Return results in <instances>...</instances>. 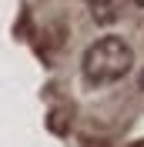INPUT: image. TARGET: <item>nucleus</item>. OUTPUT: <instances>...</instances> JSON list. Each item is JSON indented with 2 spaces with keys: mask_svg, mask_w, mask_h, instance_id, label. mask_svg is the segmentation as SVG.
<instances>
[{
  "mask_svg": "<svg viewBox=\"0 0 144 147\" xmlns=\"http://www.w3.org/2000/svg\"><path fill=\"white\" fill-rule=\"evenodd\" d=\"M134 67V50L124 37H97L81 57V77L87 87H107V84L124 80Z\"/></svg>",
  "mask_w": 144,
  "mask_h": 147,
  "instance_id": "nucleus-1",
  "label": "nucleus"
},
{
  "mask_svg": "<svg viewBox=\"0 0 144 147\" xmlns=\"http://www.w3.org/2000/svg\"><path fill=\"white\" fill-rule=\"evenodd\" d=\"M90 17L97 24H114L117 20V0H90Z\"/></svg>",
  "mask_w": 144,
  "mask_h": 147,
  "instance_id": "nucleus-2",
  "label": "nucleus"
},
{
  "mask_svg": "<svg viewBox=\"0 0 144 147\" xmlns=\"http://www.w3.org/2000/svg\"><path fill=\"white\" fill-rule=\"evenodd\" d=\"M137 87H141V90H144V70H141V77H137Z\"/></svg>",
  "mask_w": 144,
  "mask_h": 147,
  "instance_id": "nucleus-3",
  "label": "nucleus"
},
{
  "mask_svg": "<svg viewBox=\"0 0 144 147\" xmlns=\"http://www.w3.org/2000/svg\"><path fill=\"white\" fill-rule=\"evenodd\" d=\"M134 3H137V7H144V0H134Z\"/></svg>",
  "mask_w": 144,
  "mask_h": 147,
  "instance_id": "nucleus-4",
  "label": "nucleus"
},
{
  "mask_svg": "<svg viewBox=\"0 0 144 147\" xmlns=\"http://www.w3.org/2000/svg\"><path fill=\"white\" fill-rule=\"evenodd\" d=\"M134 147H144V140H137V144H134Z\"/></svg>",
  "mask_w": 144,
  "mask_h": 147,
  "instance_id": "nucleus-5",
  "label": "nucleus"
}]
</instances>
